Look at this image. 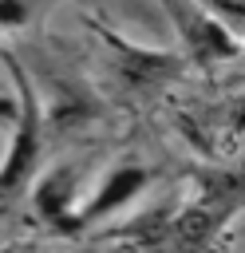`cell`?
<instances>
[{
  "label": "cell",
  "mask_w": 245,
  "mask_h": 253,
  "mask_svg": "<svg viewBox=\"0 0 245 253\" xmlns=\"http://www.w3.org/2000/svg\"><path fill=\"white\" fill-rule=\"evenodd\" d=\"M79 190H83V178L75 166L67 162H55L47 170H36V178L28 182V198H32V210L43 225L59 229V233H79L75 229V206H79Z\"/></svg>",
  "instance_id": "5b68a950"
},
{
  "label": "cell",
  "mask_w": 245,
  "mask_h": 253,
  "mask_svg": "<svg viewBox=\"0 0 245 253\" xmlns=\"http://www.w3.org/2000/svg\"><path fill=\"white\" fill-rule=\"evenodd\" d=\"M36 12V0H0V32L8 28H24Z\"/></svg>",
  "instance_id": "8992f818"
},
{
  "label": "cell",
  "mask_w": 245,
  "mask_h": 253,
  "mask_svg": "<svg viewBox=\"0 0 245 253\" xmlns=\"http://www.w3.org/2000/svg\"><path fill=\"white\" fill-rule=\"evenodd\" d=\"M150 182H154V170L142 166V162H119V166H111V170L95 182L91 198H83V202L75 206V229L83 233L87 225H99V221L115 217V213L126 210L134 198H142V190H146Z\"/></svg>",
  "instance_id": "277c9868"
},
{
  "label": "cell",
  "mask_w": 245,
  "mask_h": 253,
  "mask_svg": "<svg viewBox=\"0 0 245 253\" xmlns=\"http://www.w3.org/2000/svg\"><path fill=\"white\" fill-rule=\"evenodd\" d=\"M178 40H182V59L194 63V67H221V63H233L241 55V36L237 28L217 16L213 8L205 4H194V0H162Z\"/></svg>",
  "instance_id": "7a4b0ae2"
},
{
  "label": "cell",
  "mask_w": 245,
  "mask_h": 253,
  "mask_svg": "<svg viewBox=\"0 0 245 253\" xmlns=\"http://www.w3.org/2000/svg\"><path fill=\"white\" fill-rule=\"evenodd\" d=\"M4 67L16 87V123H12V138H8V150L0 162V202H16V198H24L28 182L40 170V158H43V111H40L32 75L24 71V63L12 51H4Z\"/></svg>",
  "instance_id": "6da1fadb"
},
{
  "label": "cell",
  "mask_w": 245,
  "mask_h": 253,
  "mask_svg": "<svg viewBox=\"0 0 245 253\" xmlns=\"http://www.w3.org/2000/svg\"><path fill=\"white\" fill-rule=\"evenodd\" d=\"M103 32V40H107V47H111V59H115V79L126 87V91H134V95H146V91H158V87H166L178 71H182V55H174V51H154V47H138V43H130V40H122V36H115L111 28H99Z\"/></svg>",
  "instance_id": "3957f363"
}]
</instances>
